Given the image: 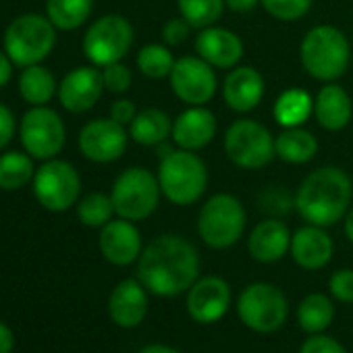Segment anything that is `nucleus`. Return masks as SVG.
Instances as JSON below:
<instances>
[{
  "label": "nucleus",
  "instance_id": "obj_44",
  "mask_svg": "<svg viewBox=\"0 0 353 353\" xmlns=\"http://www.w3.org/2000/svg\"><path fill=\"white\" fill-rule=\"evenodd\" d=\"M262 0H225V5L233 13H250L256 7H260Z\"/></svg>",
  "mask_w": 353,
  "mask_h": 353
},
{
  "label": "nucleus",
  "instance_id": "obj_35",
  "mask_svg": "<svg viewBox=\"0 0 353 353\" xmlns=\"http://www.w3.org/2000/svg\"><path fill=\"white\" fill-rule=\"evenodd\" d=\"M314 5V0H262L260 7L276 21L295 23L303 19Z\"/></svg>",
  "mask_w": 353,
  "mask_h": 353
},
{
  "label": "nucleus",
  "instance_id": "obj_21",
  "mask_svg": "<svg viewBox=\"0 0 353 353\" xmlns=\"http://www.w3.org/2000/svg\"><path fill=\"white\" fill-rule=\"evenodd\" d=\"M289 254H291L293 262L299 268H303V270H320L332 260L334 241L326 233L324 227L305 225V227H299L291 235Z\"/></svg>",
  "mask_w": 353,
  "mask_h": 353
},
{
  "label": "nucleus",
  "instance_id": "obj_41",
  "mask_svg": "<svg viewBox=\"0 0 353 353\" xmlns=\"http://www.w3.org/2000/svg\"><path fill=\"white\" fill-rule=\"evenodd\" d=\"M135 114H137V108L129 98H119L110 104V119H114L117 123H121L125 127L131 125Z\"/></svg>",
  "mask_w": 353,
  "mask_h": 353
},
{
  "label": "nucleus",
  "instance_id": "obj_34",
  "mask_svg": "<svg viewBox=\"0 0 353 353\" xmlns=\"http://www.w3.org/2000/svg\"><path fill=\"white\" fill-rule=\"evenodd\" d=\"M114 216V206L110 196L94 192L77 202V219L81 225L92 229H102Z\"/></svg>",
  "mask_w": 353,
  "mask_h": 353
},
{
  "label": "nucleus",
  "instance_id": "obj_9",
  "mask_svg": "<svg viewBox=\"0 0 353 353\" xmlns=\"http://www.w3.org/2000/svg\"><path fill=\"white\" fill-rule=\"evenodd\" d=\"M135 30L131 21L119 13L102 15L96 19L83 36V54L94 67H106L121 63L133 48Z\"/></svg>",
  "mask_w": 353,
  "mask_h": 353
},
{
  "label": "nucleus",
  "instance_id": "obj_11",
  "mask_svg": "<svg viewBox=\"0 0 353 353\" xmlns=\"http://www.w3.org/2000/svg\"><path fill=\"white\" fill-rule=\"evenodd\" d=\"M34 196L50 212H65L79 202L81 176L77 168L61 158L44 160L34 174Z\"/></svg>",
  "mask_w": 353,
  "mask_h": 353
},
{
  "label": "nucleus",
  "instance_id": "obj_4",
  "mask_svg": "<svg viewBox=\"0 0 353 353\" xmlns=\"http://www.w3.org/2000/svg\"><path fill=\"white\" fill-rule=\"evenodd\" d=\"M299 61L312 79L330 83L347 73L351 44L339 28L328 23L314 26L299 44Z\"/></svg>",
  "mask_w": 353,
  "mask_h": 353
},
{
  "label": "nucleus",
  "instance_id": "obj_22",
  "mask_svg": "<svg viewBox=\"0 0 353 353\" xmlns=\"http://www.w3.org/2000/svg\"><path fill=\"white\" fill-rule=\"evenodd\" d=\"M108 314L121 328H135L148 314V289L139 279L121 281L108 297Z\"/></svg>",
  "mask_w": 353,
  "mask_h": 353
},
{
  "label": "nucleus",
  "instance_id": "obj_19",
  "mask_svg": "<svg viewBox=\"0 0 353 353\" xmlns=\"http://www.w3.org/2000/svg\"><path fill=\"white\" fill-rule=\"evenodd\" d=\"M219 131L216 114L208 106H188L172 119V143L190 152L204 150Z\"/></svg>",
  "mask_w": 353,
  "mask_h": 353
},
{
  "label": "nucleus",
  "instance_id": "obj_25",
  "mask_svg": "<svg viewBox=\"0 0 353 353\" xmlns=\"http://www.w3.org/2000/svg\"><path fill=\"white\" fill-rule=\"evenodd\" d=\"M127 129L135 143L143 148H156L172 135V119L162 108H143L137 110Z\"/></svg>",
  "mask_w": 353,
  "mask_h": 353
},
{
  "label": "nucleus",
  "instance_id": "obj_10",
  "mask_svg": "<svg viewBox=\"0 0 353 353\" xmlns=\"http://www.w3.org/2000/svg\"><path fill=\"white\" fill-rule=\"evenodd\" d=\"M237 314L241 322L254 332H276L287 316L289 301L285 293L272 283H252L237 297Z\"/></svg>",
  "mask_w": 353,
  "mask_h": 353
},
{
  "label": "nucleus",
  "instance_id": "obj_1",
  "mask_svg": "<svg viewBox=\"0 0 353 353\" xmlns=\"http://www.w3.org/2000/svg\"><path fill=\"white\" fill-rule=\"evenodd\" d=\"M137 279L156 297L188 293L200 279V254L196 245L174 233L154 237L137 260Z\"/></svg>",
  "mask_w": 353,
  "mask_h": 353
},
{
  "label": "nucleus",
  "instance_id": "obj_39",
  "mask_svg": "<svg viewBox=\"0 0 353 353\" xmlns=\"http://www.w3.org/2000/svg\"><path fill=\"white\" fill-rule=\"evenodd\" d=\"M328 293L343 303H353V270L341 268L332 272L328 279Z\"/></svg>",
  "mask_w": 353,
  "mask_h": 353
},
{
  "label": "nucleus",
  "instance_id": "obj_27",
  "mask_svg": "<svg viewBox=\"0 0 353 353\" xmlns=\"http://www.w3.org/2000/svg\"><path fill=\"white\" fill-rule=\"evenodd\" d=\"M274 152L287 164H307L318 154V139L312 131L303 127L281 129L274 135Z\"/></svg>",
  "mask_w": 353,
  "mask_h": 353
},
{
  "label": "nucleus",
  "instance_id": "obj_7",
  "mask_svg": "<svg viewBox=\"0 0 353 353\" xmlns=\"http://www.w3.org/2000/svg\"><path fill=\"white\" fill-rule=\"evenodd\" d=\"M57 44L54 23L40 13H26L11 21L5 32V52L17 67L40 65Z\"/></svg>",
  "mask_w": 353,
  "mask_h": 353
},
{
  "label": "nucleus",
  "instance_id": "obj_6",
  "mask_svg": "<svg viewBox=\"0 0 353 353\" xmlns=\"http://www.w3.org/2000/svg\"><path fill=\"white\" fill-rule=\"evenodd\" d=\"M160 198L162 192L158 176L145 166L125 168L114 179L110 190L114 214L133 223L150 219L156 212Z\"/></svg>",
  "mask_w": 353,
  "mask_h": 353
},
{
  "label": "nucleus",
  "instance_id": "obj_15",
  "mask_svg": "<svg viewBox=\"0 0 353 353\" xmlns=\"http://www.w3.org/2000/svg\"><path fill=\"white\" fill-rule=\"evenodd\" d=\"M233 301L229 283L223 276H200L188 291V312L200 324H212L225 318Z\"/></svg>",
  "mask_w": 353,
  "mask_h": 353
},
{
  "label": "nucleus",
  "instance_id": "obj_26",
  "mask_svg": "<svg viewBox=\"0 0 353 353\" xmlns=\"http://www.w3.org/2000/svg\"><path fill=\"white\" fill-rule=\"evenodd\" d=\"M272 117L281 129L303 127L314 117V98L301 88H289L274 100Z\"/></svg>",
  "mask_w": 353,
  "mask_h": 353
},
{
  "label": "nucleus",
  "instance_id": "obj_47",
  "mask_svg": "<svg viewBox=\"0 0 353 353\" xmlns=\"http://www.w3.org/2000/svg\"><path fill=\"white\" fill-rule=\"evenodd\" d=\"M343 231H345V237L353 243V206L349 208V212L343 219Z\"/></svg>",
  "mask_w": 353,
  "mask_h": 353
},
{
  "label": "nucleus",
  "instance_id": "obj_32",
  "mask_svg": "<svg viewBox=\"0 0 353 353\" xmlns=\"http://www.w3.org/2000/svg\"><path fill=\"white\" fill-rule=\"evenodd\" d=\"M176 59L166 44H145L139 48L135 65L148 79H168Z\"/></svg>",
  "mask_w": 353,
  "mask_h": 353
},
{
  "label": "nucleus",
  "instance_id": "obj_23",
  "mask_svg": "<svg viewBox=\"0 0 353 353\" xmlns=\"http://www.w3.org/2000/svg\"><path fill=\"white\" fill-rule=\"evenodd\" d=\"M291 235L293 233L281 219H264L252 229L248 237V252L260 264H274L289 254Z\"/></svg>",
  "mask_w": 353,
  "mask_h": 353
},
{
  "label": "nucleus",
  "instance_id": "obj_40",
  "mask_svg": "<svg viewBox=\"0 0 353 353\" xmlns=\"http://www.w3.org/2000/svg\"><path fill=\"white\" fill-rule=\"evenodd\" d=\"M299 353H347V349L334 339L324 332L310 334L303 345L299 347Z\"/></svg>",
  "mask_w": 353,
  "mask_h": 353
},
{
  "label": "nucleus",
  "instance_id": "obj_29",
  "mask_svg": "<svg viewBox=\"0 0 353 353\" xmlns=\"http://www.w3.org/2000/svg\"><path fill=\"white\" fill-rule=\"evenodd\" d=\"M334 320V303L324 293H310L297 305V322L310 334L324 332Z\"/></svg>",
  "mask_w": 353,
  "mask_h": 353
},
{
  "label": "nucleus",
  "instance_id": "obj_45",
  "mask_svg": "<svg viewBox=\"0 0 353 353\" xmlns=\"http://www.w3.org/2000/svg\"><path fill=\"white\" fill-rule=\"evenodd\" d=\"M13 75V61L5 50H0V88H5Z\"/></svg>",
  "mask_w": 353,
  "mask_h": 353
},
{
  "label": "nucleus",
  "instance_id": "obj_13",
  "mask_svg": "<svg viewBox=\"0 0 353 353\" xmlns=\"http://www.w3.org/2000/svg\"><path fill=\"white\" fill-rule=\"evenodd\" d=\"M168 81L172 94L188 106H206L219 90L216 69L198 54L176 59Z\"/></svg>",
  "mask_w": 353,
  "mask_h": 353
},
{
  "label": "nucleus",
  "instance_id": "obj_42",
  "mask_svg": "<svg viewBox=\"0 0 353 353\" xmlns=\"http://www.w3.org/2000/svg\"><path fill=\"white\" fill-rule=\"evenodd\" d=\"M15 135V117L11 108L0 104V150H5Z\"/></svg>",
  "mask_w": 353,
  "mask_h": 353
},
{
  "label": "nucleus",
  "instance_id": "obj_30",
  "mask_svg": "<svg viewBox=\"0 0 353 353\" xmlns=\"http://www.w3.org/2000/svg\"><path fill=\"white\" fill-rule=\"evenodd\" d=\"M94 9V0H46V17L57 30L73 32L81 28Z\"/></svg>",
  "mask_w": 353,
  "mask_h": 353
},
{
  "label": "nucleus",
  "instance_id": "obj_36",
  "mask_svg": "<svg viewBox=\"0 0 353 353\" xmlns=\"http://www.w3.org/2000/svg\"><path fill=\"white\" fill-rule=\"evenodd\" d=\"M258 206L262 208L264 214H270L272 219H279L281 214H285L291 208H295V196L291 198L287 190L272 185V188H266L258 196Z\"/></svg>",
  "mask_w": 353,
  "mask_h": 353
},
{
  "label": "nucleus",
  "instance_id": "obj_33",
  "mask_svg": "<svg viewBox=\"0 0 353 353\" xmlns=\"http://www.w3.org/2000/svg\"><path fill=\"white\" fill-rule=\"evenodd\" d=\"M176 9L194 30H204L219 23L227 5L225 0H176Z\"/></svg>",
  "mask_w": 353,
  "mask_h": 353
},
{
  "label": "nucleus",
  "instance_id": "obj_18",
  "mask_svg": "<svg viewBox=\"0 0 353 353\" xmlns=\"http://www.w3.org/2000/svg\"><path fill=\"white\" fill-rule=\"evenodd\" d=\"M196 54L204 59L214 69H235L245 52L243 40L221 26H210L204 30H198L196 42H194Z\"/></svg>",
  "mask_w": 353,
  "mask_h": 353
},
{
  "label": "nucleus",
  "instance_id": "obj_38",
  "mask_svg": "<svg viewBox=\"0 0 353 353\" xmlns=\"http://www.w3.org/2000/svg\"><path fill=\"white\" fill-rule=\"evenodd\" d=\"M192 26L179 15V17H172L168 21H164L162 30H160V38L162 44H166L168 48H176L188 42V38L192 36Z\"/></svg>",
  "mask_w": 353,
  "mask_h": 353
},
{
  "label": "nucleus",
  "instance_id": "obj_46",
  "mask_svg": "<svg viewBox=\"0 0 353 353\" xmlns=\"http://www.w3.org/2000/svg\"><path fill=\"white\" fill-rule=\"evenodd\" d=\"M139 353H183V351L168 347V345H162V343H152V345H145Z\"/></svg>",
  "mask_w": 353,
  "mask_h": 353
},
{
  "label": "nucleus",
  "instance_id": "obj_3",
  "mask_svg": "<svg viewBox=\"0 0 353 353\" xmlns=\"http://www.w3.org/2000/svg\"><path fill=\"white\" fill-rule=\"evenodd\" d=\"M158 183L162 198L172 206H194L208 190V166L198 156L183 148H174L158 162Z\"/></svg>",
  "mask_w": 353,
  "mask_h": 353
},
{
  "label": "nucleus",
  "instance_id": "obj_5",
  "mask_svg": "<svg viewBox=\"0 0 353 353\" xmlns=\"http://www.w3.org/2000/svg\"><path fill=\"white\" fill-rule=\"evenodd\" d=\"M248 212L241 200L233 194H214L198 214V235L210 250H229L245 233Z\"/></svg>",
  "mask_w": 353,
  "mask_h": 353
},
{
  "label": "nucleus",
  "instance_id": "obj_31",
  "mask_svg": "<svg viewBox=\"0 0 353 353\" xmlns=\"http://www.w3.org/2000/svg\"><path fill=\"white\" fill-rule=\"evenodd\" d=\"M34 162L30 154L23 152H5L0 154V190L15 192L34 181Z\"/></svg>",
  "mask_w": 353,
  "mask_h": 353
},
{
  "label": "nucleus",
  "instance_id": "obj_28",
  "mask_svg": "<svg viewBox=\"0 0 353 353\" xmlns=\"http://www.w3.org/2000/svg\"><path fill=\"white\" fill-rule=\"evenodd\" d=\"M59 92V83L54 75L42 65H30L21 71L19 77V94L32 106H46L54 94Z\"/></svg>",
  "mask_w": 353,
  "mask_h": 353
},
{
  "label": "nucleus",
  "instance_id": "obj_43",
  "mask_svg": "<svg viewBox=\"0 0 353 353\" xmlns=\"http://www.w3.org/2000/svg\"><path fill=\"white\" fill-rule=\"evenodd\" d=\"M13 347H15V334L0 320V353H13Z\"/></svg>",
  "mask_w": 353,
  "mask_h": 353
},
{
  "label": "nucleus",
  "instance_id": "obj_14",
  "mask_svg": "<svg viewBox=\"0 0 353 353\" xmlns=\"http://www.w3.org/2000/svg\"><path fill=\"white\" fill-rule=\"evenodd\" d=\"M129 141V129L114 119H94L85 123L79 131L77 143L79 152L98 164H108L119 160Z\"/></svg>",
  "mask_w": 353,
  "mask_h": 353
},
{
  "label": "nucleus",
  "instance_id": "obj_2",
  "mask_svg": "<svg viewBox=\"0 0 353 353\" xmlns=\"http://www.w3.org/2000/svg\"><path fill=\"white\" fill-rule=\"evenodd\" d=\"M353 200L351 176L339 166L312 170L295 192V210L307 225L332 227L345 219Z\"/></svg>",
  "mask_w": 353,
  "mask_h": 353
},
{
  "label": "nucleus",
  "instance_id": "obj_37",
  "mask_svg": "<svg viewBox=\"0 0 353 353\" xmlns=\"http://www.w3.org/2000/svg\"><path fill=\"white\" fill-rule=\"evenodd\" d=\"M102 81H104V90L121 96L125 92H129L131 83H133V73L127 65L123 63H112L102 67Z\"/></svg>",
  "mask_w": 353,
  "mask_h": 353
},
{
  "label": "nucleus",
  "instance_id": "obj_20",
  "mask_svg": "<svg viewBox=\"0 0 353 353\" xmlns=\"http://www.w3.org/2000/svg\"><path fill=\"white\" fill-rule=\"evenodd\" d=\"M266 94V83L262 73L250 65H237L231 69L223 81L225 104L239 114H248L260 106Z\"/></svg>",
  "mask_w": 353,
  "mask_h": 353
},
{
  "label": "nucleus",
  "instance_id": "obj_17",
  "mask_svg": "<svg viewBox=\"0 0 353 353\" xmlns=\"http://www.w3.org/2000/svg\"><path fill=\"white\" fill-rule=\"evenodd\" d=\"M98 248L106 262L114 266H129L137 262L141 256V250H143L141 233L133 221L119 216L100 229Z\"/></svg>",
  "mask_w": 353,
  "mask_h": 353
},
{
  "label": "nucleus",
  "instance_id": "obj_16",
  "mask_svg": "<svg viewBox=\"0 0 353 353\" xmlns=\"http://www.w3.org/2000/svg\"><path fill=\"white\" fill-rule=\"evenodd\" d=\"M104 92V81H102V71L100 67L88 65V67H77L69 71L63 81L59 83V102L65 110L73 114H81L92 110L98 100L102 98Z\"/></svg>",
  "mask_w": 353,
  "mask_h": 353
},
{
  "label": "nucleus",
  "instance_id": "obj_24",
  "mask_svg": "<svg viewBox=\"0 0 353 353\" xmlns=\"http://www.w3.org/2000/svg\"><path fill=\"white\" fill-rule=\"evenodd\" d=\"M353 117V100L345 88L334 81L320 88L314 98V119L326 131H341L351 123Z\"/></svg>",
  "mask_w": 353,
  "mask_h": 353
},
{
  "label": "nucleus",
  "instance_id": "obj_8",
  "mask_svg": "<svg viewBox=\"0 0 353 353\" xmlns=\"http://www.w3.org/2000/svg\"><path fill=\"white\" fill-rule=\"evenodd\" d=\"M227 158L243 170H260L274 158V135L266 125L254 119H237L223 137Z\"/></svg>",
  "mask_w": 353,
  "mask_h": 353
},
{
  "label": "nucleus",
  "instance_id": "obj_12",
  "mask_svg": "<svg viewBox=\"0 0 353 353\" xmlns=\"http://www.w3.org/2000/svg\"><path fill=\"white\" fill-rule=\"evenodd\" d=\"M19 137L26 152L44 162L61 154L67 141V129L57 110L48 106H32L21 119Z\"/></svg>",
  "mask_w": 353,
  "mask_h": 353
}]
</instances>
